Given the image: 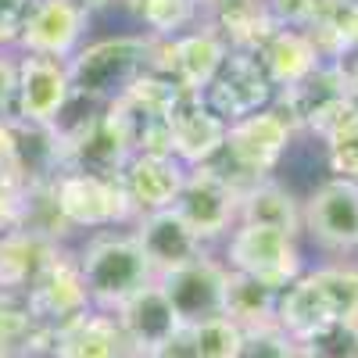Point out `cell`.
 <instances>
[{"label":"cell","mask_w":358,"mask_h":358,"mask_svg":"<svg viewBox=\"0 0 358 358\" xmlns=\"http://www.w3.org/2000/svg\"><path fill=\"white\" fill-rule=\"evenodd\" d=\"M334 322L358 326V262L348 258L305 268L301 280L280 290L276 305V326L294 344Z\"/></svg>","instance_id":"cell-1"},{"label":"cell","mask_w":358,"mask_h":358,"mask_svg":"<svg viewBox=\"0 0 358 358\" xmlns=\"http://www.w3.org/2000/svg\"><path fill=\"white\" fill-rule=\"evenodd\" d=\"M151 36L147 33H115L101 40H86L69 57L72 97L94 108L122 101L126 90L151 69Z\"/></svg>","instance_id":"cell-2"},{"label":"cell","mask_w":358,"mask_h":358,"mask_svg":"<svg viewBox=\"0 0 358 358\" xmlns=\"http://www.w3.org/2000/svg\"><path fill=\"white\" fill-rule=\"evenodd\" d=\"M76 265L90 297V308H101V312H118L133 294H140L143 287L158 280L147 255L140 251L136 236L118 229L90 236L83 251L76 255Z\"/></svg>","instance_id":"cell-3"},{"label":"cell","mask_w":358,"mask_h":358,"mask_svg":"<svg viewBox=\"0 0 358 358\" xmlns=\"http://www.w3.org/2000/svg\"><path fill=\"white\" fill-rule=\"evenodd\" d=\"M294 133H297L294 122L276 104L262 108V111L241 118V122H229L226 147L212 165L244 194L248 187L262 183V179H273V169L290 151Z\"/></svg>","instance_id":"cell-4"},{"label":"cell","mask_w":358,"mask_h":358,"mask_svg":"<svg viewBox=\"0 0 358 358\" xmlns=\"http://www.w3.org/2000/svg\"><path fill=\"white\" fill-rule=\"evenodd\" d=\"M50 204L65 229H115L133 226L136 212L122 190L118 176H94V172H72L62 169L47 183Z\"/></svg>","instance_id":"cell-5"},{"label":"cell","mask_w":358,"mask_h":358,"mask_svg":"<svg viewBox=\"0 0 358 358\" xmlns=\"http://www.w3.org/2000/svg\"><path fill=\"white\" fill-rule=\"evenodd\" d=\"M57 136V172H94L118 176L133 158V126L118 104L97 108L72 129H54Z\"/></svg>","instance_id":"cell-6"},{"label":"cell","mask_w":358,"mask_h":358,"mask_svg":"<svg viewBox=\"0 0 358 358\" xmlns=\"http://www.w3.org/2000/svg\"><path fill=\"white\" fill-rule=\"evenodd\" d=\"M229 273L251 276L273 290H287L294 280L305 276V251L297 236H287L268 226L236 222V229L222 241V255Z\"/></svg>","instance_id":"cell-7"},{"label":"cell","mask_w":358,"mask_h":358,"mask_svg":"<svg viewBox=\"0 0 358 358\" xmlns=\"http://www.w3.org/2000/svg\"><path fill=\"white\" fill-rule=\"evenodd\" d=\"M226 57H229V43L201 18L183 36L151 43V72L169 76L187 97H201L219 76Z\"/></svg>","instance_id":"cell-8"},{"label":"cell","mask_w":358,"mask_h":358,"mask_svg":"<svg viewBox=\"0 0 358 358\" xmlns=\"http://www.w3.org/2000/svg\"><path fill=\"white\" fill-rule=\"evenodd\" d=\"M172 208L204 244H215L226 241L241 222V190L215 165L187 169L183 190H179Z\"/></svg>","instance_id":"cell-9"},{"label":"cell","mask_w":358,"mask_h":358,"mask_svg":"<svg viewBox=\"0 0 358 358\" xmlns=\"http://www.w3.org/2000/svg\"><path fill=\"white\" fill-rule=\"evenodd\" d=\"M305 236L337 262L358 255V183L322 179L305 197Z\"/></svg>","instance_id":"cell-10"},{"label":"cell","mask_w":358,"mask_h":358,"mask_svg":"<svg viewBox=\"0 0 358 358\" xmlns=\"http://www.w3.org/2000/svg\"><path fill=\"white\" fill-rule=\"evenodd\" d=\"M72 104V79L69 62L43 54H18V97L15 118L33 129L62 126V115Z\"/></svg>","instance_id":"cell-11"},{"label":"cell","mask_w":358,"mask_h":358,"mask_svg":"<svg viewBox=\"0 0 358 358\" xmlns=\"http://www.w3.org/2000/svg\"><path fill=\"white\" fill-rule=\"evenodd\" d=\"M276 108L294 122V129H308L322 140L351 111L344 62H322L305 83L276 94Z\"/></svg>","instance_id":"cell-12"},{"label":"cell","mask_w":358,"mask_h":358,"mask_svg":"<svg viewBox=\"0 0 358 358\" xmlns=\"http://www.w3.org/2000/svg\"><path fill=\"white\" fill-rule=\"evenodd\" d=\"M226 283H229V268L212 251L183 268H176L169 276H158V287L165 290L179 326H197L208 319H219L226 312Z\"/></svg>","instance_id":"cell-13"},{"label":"cell","mask_w":358,"mask_h":358,"mask_svg":"<svg viewBox=\"0 0 358 358\" xmlns=\"http://www.w3.org/2000/svg\"><path fill=\"white\" fill-rule=\"evenodd\" d=\"M201 101L212 108L219 118H226V122H241V118L276 104V86L268 83L258 54L229 50V57L222 62V69L212 79V86L201 94Z\"/></svg>","instance_id":"cell-14"},{"label":"cell","mask_w":358,"mask_h":358,"mask_svg":"<svg viewBox=\"0 0 358 358\" xmlns=\"http://www.w3.org/2000/svg\"><path fill=\"white\" fill-rule=\"evenodd\" d=\"M90 18L94 15L83 11L76 0H33V11H29L25 29L18 36V50L69 62L86 43Z\"/></svg>","instance_id":"cell-15"},{"label":"cell","mask_w":358,"mask_h":358,"mask_svg":"<svg viewBox=\"0 0 358 358\" xmlns=\"http://www.w3.org/2000/svg\"><path fill=\"white\" fill-rule=\"evenodd\" d=\"M129 233L136 236L140 251L147 255V262H151L155 276H169V273H176V268H183V265L208 255V244L176 215V208L155 212V215H136Z\"/></svg>","instance_id":"cell-16"},{"label":"cell","mask_w":358,"mask_h":358,"mask_svg":"<svg viewBox=\"0 0 358 358\" xmlns=\"http://www.w3.org/2000/svg\"><path fill=\"white\" fill-rule=\"evenodd\" d=\"M226 133H229L226 118H219L201 97H187L183 104L176 108V115L169 118L172 158L183 169L212 165L222 155V147H226Z\"/></svg>","instance_id":"cell-17"},{"label":"cell","mask_w":358,"mask_h":358,"mask_svg":"<svg viewBox=\"0 0 358 358\" xmlns=\"http://www.w3.org/2000/svg\"><path fill=\"white\" fill-rule=\"evenodd\" d=\"M62 255L54 236L36 229H8L0 233V297H22L36 287V280Z\"/></svg>","instance_id":"cell-18"},{"label":"cell","mask_w":358,"mask_h":358,"mask_svg":"<svg viewBox=\"0 0 358 358\" xmlns=\"http://www.w3.org/2000/svg\"><path fill=\"white\" fill-rule=\"evenodd\" d=\"M29 312L36 315V322H43L47 330H57V326L72 322L76 315L90 312V297L79 276L76 258H69L65 251L50 262V268L36 280V287L25 294Z\"/></svg>","instance_id":"cell-19"},{"label":"cell","mask_w":358,"mask_h":358,"mask_svg":"<svg viewBox=\"0 0 358 358\" xmlns=\"http://www.w3.org/2000/svg\"><path fill=\"white\" fill-rule=\"evenodd\" d=\"M118 179H122V190L133 204V212L155 215V212H169L176 204L179 190H183L187 169L172 155H133L126 169L118 172Z\"/></svg>","instance_id":"cell-20"},{"label":"cell","mask_w":358,"mask_h":358,"mask_svg":"<svg viewBox=\"0 0 358 358\" xmlns=\"http://www.w3.org/2000/svg\"><path fill=\"white\" fill-rule=\"evenodd\" d=\"M118 326H122V337L133 351V358H147V355H155L165 341H172L183 326H179L172 305H169V297L165 290L158 287V280L151 287H143L140 294H133L129 301L115 312Z\"/></svg>","instance_id":"cell-21"},{"label":"cell","mask_w":358,"mask_h":358,"mask_svg":"<svg viewBox=\"0 0 358 358\" xmlns=\"http://www.w3.org/2000/svg\"><path fill=\"white\" fill-rule=\"evenodd\" d=\"M47 358H133V351L122 337L115 312L90 308L72 322L57 326Z\"/></svg>","instance_id":"cell-22"},{"label":"cell","mask_w":358,"mask_h":358,"mask_svg":"<svg viewBox=\"0 0 358 358\" xmlns=\"http://www.w3.org/2000/svg\"><path fill=\"white\" fill-rule=\"evenodd\" d=\"M258 62L268 76V83L276 86V94L294 90L297 83H305L326 57L319 54L315 40L305 29H276L258 50Z\"/></svg>","instance_id":"cell-23"},{"label":"cell","mask_w":358,"mask_h":358,"mask_svg":"<svg viewBox=\"0 0 358 358\" xmlns=\"http://www.w3.org/2000/svg\"><path fill=\"white\" fill-rule=\"evenodd\" d=\"M204 22L229 43V50H251V54H258L262 43L280 29L268 15L265 0H215L204 11Z\"/></svg>","instance_id":"cell-24"},{"label":"cell","mask_w":358,"mask_h":358,"mask_svg":"<svg viewBox=\"0 0 358 358\" xmlns=\"http://www.w3.org/2000/svg\"><path fill=\"white\" fill-rule=\"evenodd\" d=\"M241 222L268 226L287 236H305V201L276 179H262L241 194Z\"/></svg>","instance_id":"cell-25"},{"label":"cell","mask_w":358,"mask_h":358,"mask_svg":"<svg viewBox=\"0 0 358 358\" xmlns=\"http://www.w3.org/2000/svg\"><path fill=\"white\" fill-rule=\"evenodd\" d=\"M276 305H280V290L265 287L251 276L229 273L226 283V319H233L241 330H262V326H276Z\"/></svg>","instance_id":"cell-26"},{"label":"cell","mask_w":358,"mask_h":358,"mask_svg":"<svg viewBox=\"0 0 358 358\" xmlns=\"http://www.w3.org/2000/svg\"><path fill=\"white\" fill-rule=\"evenodd\" d=\"M326 143V162L337 179L358 183V111H348L341 122L322 136Z\"/></svg>","instance_id":"cell-27"},{"label":"cell","mask_w":358,"mask_h":358,"mask_svg":"<svg viewBox=\"0 0 358 358\" xmlns=\"http://www.w3.org/2000/svg\"><path fill=\"white\" fill-rule=\"evenodd\" d=\"M187 334H190V344H194L197 358H236L241 341H244V330L233 319H226V315L197 322V326H187Z\"/></svg>","instance_id":"cell-28"},{"label":"cell","mask_w":358,"mask_h":358,"mask_svg":"<svg viewBox=\"0 0 358 358\" xmlns=\"http://www.w3.org/2000/svg\"><path fill=\"white\" fill-rule=\"evenodd\" d=\"M297 358H358V326L334 322L297 341Z\"/></svg>","instance_id":"cell-29"},{"label":"cell","mask_w":358,"mask_h":358,"mask_svg":"<svg viewBox=\"0 0 358 358\" xmlns=\"http://www.w3.org/2000/svg\"><path fill=\"white\" fill-rule=\"evenodd\" d=\"M236 358H297V344L280 326H262V330H244Z\"/></svg>","instance_id":"cell-30"},{"label":"cell","mask_w":358,"mask_h":358,"mask_svg":"<svg viewBox=\"0 0 358 358\" xmlns=\"http://www.w3.org/2000/svg\"><path fill=\"white\" fill-rule=\"evenodd\" d=\"M265 4L280 29H308L319 11V0H265Z\"/></svg>","instance_id":"cell-31"},{"label":"cell","mask_w":358,"mask_h":358,"mask_svg":"<svg viewBox=\"0 0 358 358\" xmlns=\"http://www.w3.org/2000/svg\"><path fill=\"white\" fill-rule=\"evenodd\" d=\"M29 11H33V0H0V50L18 47Z\"/></svg>","instance_id":"cell-32"},{"label":"cell","mask_w":358,"mask_h":358,"mask_svg":"<svg viewBox=\"0 0 358 358\" xmlns=\"http://www.w3.org/2000/svg\"><path fill=\"white\" fill-rule=\"evenodd\" d=\"M18 97V54L0 50V118H15Z\"/></svg>","instance_id":"cell-33"},{"label":"cell","mask_w":358,"mask_h":358,"mask_svg":"<svg viewBox=\"0 0 358 358\" xmlns=\"http://www.w3.org/2000/svg\"><path fill=\"white\" fill-rule=\"evenodd\" d=\"M147 358H197L194 355V344H190V334H187V326L179 330L172 341H165L155 355H147Z\"/></svg>","instance_id":"cell-34"},{"label":"cell","mask_w":358,"mask_h":358,"mask_svg":"<svg viewBox=\"0 0 358 358\" xmlns=\"http://www.w3.org/2000/svg\"><path fill=\"white\" fill-rule=\"evenodd\" d=\"M344 79H348V108L358 111V54L344 62Z\"/></svg>","instance_id":"cell-35"},{"label":"cell","mask_w":358,"mask_h":358,"mask_svg":"<svg viewBox=\"0 0 358 358\" xmlns=\"http://www.w3.org/2000/svg\"><path fill=\"white\" fill-rule=\"evenodd\" d=\"M76 4L83 11H90V15H97V11H108L111 4H118V0H76Z\"/></svg>","instance_id":"cell-36"},{"label":"cell","mask_w":358,"mask_h":358,"mask_svg":"<svg viewBox=\"0 0 358 358\" xmlns=\"http://www.w3.org/2000/svg\"><path fill=\"white\" fill-rule=\"evenodd\" d=\"M194 4H197V11H201V15H204V11H208V8H212V4H215V0H194Z\"/></svg>","instance_id":"cell-37"}]
</instances>
